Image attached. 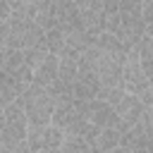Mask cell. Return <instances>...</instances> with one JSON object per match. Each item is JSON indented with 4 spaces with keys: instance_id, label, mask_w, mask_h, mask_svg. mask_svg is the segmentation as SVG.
<instances>
[{
    "instance_id": "obj_12",
    "label": "cell",
    "mask_w": 153,
    "mask_h": 153,
    "mask_svg": "<svg viewBox=\"0 0 153 153\" xmlns=\"http://www.w3.org/2000/svg\"><path fill=\"white\" fill-rule=\"evenodd\" d=\"M45 48L53 53V55H57V57H65L67 55V33L62 31V29H50V31H45Z\"/></svg>"
},
{
    "instance_id": "obj_16",
    "label": "cell",
    "mask_w": 153,
    "mask_h": 153,
    "mask_svg": "<svg viewBox=\"0 0 153 153\" xmlns=\"http://www.w3.org/2000/svg\"><path fill=\"white\" fill-rule=\"evenodd\" d=\"M143 22L146 26L153 24V0H143Z\"/></svg>"
},
{
    "instance_id": "obj_13",
    "label": "cell",
    "mask_w": 153,
    "mask_h": 153,
    "mask_svg": "<svg viewBox=\"0 0 153 153\" xmlns=\"http://www.w3.org/2000/svg\"><path fill=\"white\" fill-rule=\"evenodd\" d=\"M139 57H141V67L151 81V88H153V38L151 36H146L139 43Z\"/></svg>"
},
{
    "instance_id": "obj_5",
    "label": "cell",
    "mask_w": 153,
    "mask_h": 153,
    "mask_svg": "<svg viewBox=\"0 0 153 153\" xmlns=\"http://www.w3.org/2000/svg\"><path fill=\"white\" fill-rule=\"evenodd\" d=\"M120 148H124L127 153H153V122L148 112L141 117V122H136L122 134Z\"/></svg>"
},
{
    "instance_id": "obj_9",
    "label": "cell",
    "mask_w": 153,
    "mask_h": 153,
    "mask_svg": "<svg viewBox=\"0 0 153 153\" xmlns=\"http://www.w3.org/2000/svg\"><path fill=\"white\" fill-rule=\"evenodd\" d=\"M115 108V112L120 115V120L124 122V124H129V127H134L136 122H141V117L146 115V105H143V100L139 98V96H134V93H127L117 105H112Z\"/></svg>"
},
{
    "instance_id": "obj_11",
    "label": "cell",
    "mask_w": 153,
    "mask_h": 153,
    "mask_svg": "<svg viewBox=\"0 0 153 153\" xmlns=\"http://www.w3.org/2000/svg\"><path fill=\"white\" fill-rule=\"evenodd\" d=\"M122 141V131L120 129H100V134L96 136V143L91 146L93 153H108V151H115Z\"/></svg>"
},
{
    "instance_id": "obj_1",
    "label": "cell",
    "mask_w": 153,
    "mask_h": 153,
    "mask_svg": "<svg viewBox=\"0 0 153 153\" xmlns=\"http://www.w3.org/2000/svg\"><path fill=\"white\" fill-rule=\"evenodd\" d=\"M0 41L2 50H29L45 41V29L36 22V2L17 7L12 12V19L2 22Z\"/></svg>"
},
{
    "instance_id": "obj_19",
    "label": "cell",
    "mask_w": 153,
    "mask_h": 153,
    "mask_svg": "<svg viewBox=\"0 0 153 153\" xmlns=\"http://www.w3.org/2000/svg\"><path fill=\"white\" fill-rule=\"evenodd\" d=\"M108 153H127V151H124V148H120V146H117V148H115V151H108Z\"/></svg>"
},
{
    "instance_id": "obj_10",
    "label": "cell",
    "mask_w": 153,
    "mask_h": 153,
    "mask_svg": "<svg viewBox=\"0 0 153 153\" xmlns=\"http://www.w3.org/2000/svg\"><path fill=\"white\" fill-rule=\"evenodd\" d=\"M57 76H60V57L57 55H48L43 62H41V67L36 69V76H33V84H38V86H45V88H50L55 81H57Z\"/></svg>"
},
{
    "instance_id": "obj_17",
    "label": "cell",
    "mask_w": 153,
    "mask_h": 153,
    "mask_svg": "<svg viewBox=\"0 0 153 153\" xmlns=\"http://www.w3.org/2000/svg\"><path fill=\"white\" fill-rule=\"evenodd\" d=\"M5 2H10V7H12V10H17V7H22V5H29V2H38V0H5Z\"/></svg>"
},
{
    "instance_id": "obj_2",
    "label": "cell",
    "mask_w": 153,
    "mask_h": 153,
    "mask_svg": "<svg viewBox=\"0 0 153 153\" xmlns=\"http://www.w3.org/2000/svg\"><path fill=\"white\" fill-rule=\"evenodd\" d=\"M22 100H24L29 129H41V127H50V124H53L55 98H53L50 88L38 86V84H31V86L26 88V93L22 96Z\"/></svg>"
},
{
    "instance_id": "obj_14",
    "label": "cell",
    "mask_w": 153,
    "mask_h": 153,
    "mask_svg": "<svg viewBox=\"0 0 153 153\" xmlns=\"http://www.w3.org/2000/svg\"><path fill=\"white\" fill-rule=\"evenodd\" d=\"M57 153H93V148H91V143L86 139H81L76 134H67Z\"/></svg>"
},
{
    "instance_id": "obj_7",
    "label": "cell",
    "mask_w": 153,
    "mask_h": 153,
    "mask_svg": "<svg viewBox=\"0 0 153 153\" xmlns=\"http://www.w3.org/2000/svg\"><path fill=\"white\" fill-rule=\"evenodd\" d=\"M0 74H7V76H12L14 81H19L24 86H31L33 76H36V69L29 65L24 50H2V55H0Z\"/></svg>"
},
{
    "instance_id": "obj_18",
    "label": "cell",
    "mask_w": 153,
    "mask_h": 153,
    "mask_svg": "<svg viewBox=\"0 0 153 153\" xmlns=\"http://www.w3.org/2000/svg\"><path fill=\"white\" fill-rule=\"evenodd\" d=\"M146 36H151V38H153V24H148V26H146Z\"/></svg>"
},
{
    "instance_id": "obj_4",
    "label": "cell",
    "mask_w": 153,
    "mask_h": 153,
    "mask_svg": "<svg viewBox=\"0 0 153 153\" xmlns=\"http://www.w3.org/2000/svg\"><path fill=\"white\" fill-rule=\"evenodd\" d=\"M76 110L98 129H120L122 134L129 129V124H124L115 108L105 100H76Z\"/></svg>"
},
{
    "instance_id": "obj_3",
    "label": "cell",
    "mask_w": 153,
    "mask_h": 153,
    "mask_svg": "<svg viewBox=\"0 0 153 153\" xmlns=\"http://www.w3.org/2000/svg\"><path fill=\"white\" fill-rule=\"evenodd\" d=\"M29 136V120L24 110V100H14L2 108V124H0V148H12Z\"/></svg>"
},
{
    "instance_id": "obj_15",
    "label": "cell",
    "mask_w": 153,
    "mask_h": 153,
    "mask_svg": "<svg viewBox=\"0 0 153 153\" xmlns=\"http://www.w3.org/2000/svg\"><path fill=\"white\" fill-rule=\"evenodd\" d=\"M24 55H26V60H29V65L33 67V69H38L41 67V62L50 55V50L45 48V43H41V45H33V48H29V50H24Z\"/></svg>"
},
{
    "instance_id": "obj_6",
    "label": "cell",
    "mask_w": 153,
    "mask_h": 153,
    "mask_svg": "<svg viewBox=\"0 0 153 153\" xmlns=\"http://www.w3.org/2000/svg\"><path fill=\"white\" fill-rule=\"evenodd\" d=\"M122 86L127 93H134V96H143L146 91H151V81L141 67V57H139V45L129 50L127 60H124V67H122Z\"/></svg>"
},
{
    "instance_id": "obj_8",
    "label": "cell",
    "mask_w": 153,
    "mask_h": 153,
    "mask_svg": "<svg viewBox=\"0 0 153 153\" xmlns=\"http://www.w3.org/2000/svg\"><path fill=\"white\" fill-rule=\"evenodd\" d=\"M65 136H67L65 129L50 124V127H41V129H29L26 143H29L31 153H57Z\"/></svg>"
}]
</instances>
